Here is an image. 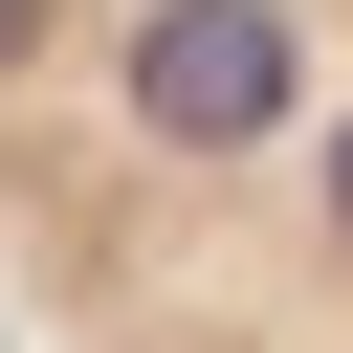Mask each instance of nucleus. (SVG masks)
Wrapping results in <instances>:
<instances>
[{"label":"nucleus","mask_w":353,"mask_h":353,"mask_svg":"<svg viewBox=\"0 0 353 353\" xmlns=\"http://www.w3.org/2000/svg\"><path fill=\"white\" fill-rule=\"evenodd\" d=\"M0 287L66 353H353V0H0Z\"/></svg>","instance_id":"obj_1"}]
</instances>
